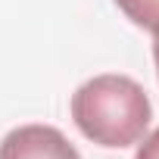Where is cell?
Instances as JSON below:
<instances>
[{
	"label": "cell",
	"mask_w": 159,
	"mask_h": 159,
	"mask_svg": "<svg viewBox=\"0 0 159 159\" xmlns=\"http://www.w3.org/2000/svg\"><path fill=\"white\" fill-rule=\"evenodd\" d=\"M72 122L88 140L106 150L137 143L153 119L147 91L128 75H94L72 94Z\"/></svg>",
	"instance_id": "1"
},
{
	"label": "cell",
	"mask_w": 159,
	"mask_h": 159,
	"mask_svg": "<svg viewBox=\"0 0 159 159\" xmlns=\"http://www.w3.org/2000/svg\"><path fill=\"white\" fill-rule=\"evenodd\" d=\"M0 159H81V153L53 125H19L0 140Z\"/></svg>",
	"instance_id": "2"
},
{
	"label": "cell",
	"mask_w": 159,
	"mask_h": 159,
	"mask_svg": "<svg viewBox=\"0 0 159 159\" xmlns=\"http://www.w3.org/2000/svg\"><path fill=\"white\" fill-rule=\"evenodd\" d=\"M112 3L122 10V16L131 25L159 38V0H112Z\"/></svg>",
	"instance_id": "3"
},
{
	"label": "cell",
	"mask_w": 159,
	"mask_h": 159,
	"mask_svg": "<svg viewBox=\"0 0 159 159\" xmlns=\"http://www.w3.org/2000/svg\"><path fill=\"white\" fill-rule=\"evenodd\" d=\"M134 159H159V128L137 140V156Z\"/></svg>",
	"instance_id": "4"
},
{
	"label": "cell",
	"mask_w": 159,
	"mask_h": 159,
	"mask_svg": "<svg viewBox=\"0 0 159 159\" xmlns=\"http://www.w3.org/2000/svg\"><path fill=\"white\" fill-rule=\"evenodd\" d=\"M153 62H156V75H159V38H153Z\"/></svg>",
	"instance_id": "5"
}]
</instances>
